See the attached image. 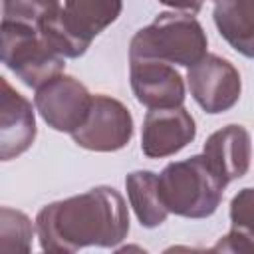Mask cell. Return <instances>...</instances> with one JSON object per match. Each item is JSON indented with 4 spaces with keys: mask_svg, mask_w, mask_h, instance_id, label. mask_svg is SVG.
I'll return each instance as SVG.
<instances>
[{
    "mask_svg": "<svg viewBox=\"0 0 254 254\" xmlns=\"http://www.w3.org/2000/svg\"><path fill=\"white\" fill-rule=\"evenodd\" d=\"M42 250L75 252L85 246L111 248L129 232L123 196L111 187H95L83 194L46 204L36 216Z\"/></svg>",
    "mask_w": 254,
    "mask_h": 254,
    "instance_id": "1",
    "label": "cell"
},
{
    "mask_svg": "<svg viewBox=\"0 0 254 254\" xmlns=\"http://www.w3.org/2000/svg\"><path fill=\"white\" fill-rule=\"evenodd\" d=\"M204 56L206 34L190 14H159L129 44V60H157L190 67Z\"/></svg>",
    "mask_w": 254,
    "mask_h": 254,
    "instance_id": "2",
    "label": "cell"
},
{
    "mask_svg": "<svg viewBox=\"0 0 254 254\" xmlns=\"http://www.w3.org/2000/svg\"><path fill=\"white\" fill-rule=\"evenodd\" d=\"M157 189L165 208L187 218L210 216L224 192V185L212 173L204 155L169 163L157 175Z\"/></svg>",
    "mask_w": 254,
    "mask_h": 254,
    "instance_id": "3",
    "label": "cell"
},
{
    "mask_svg": "<svg viewBox=\"0 0 254 254\" xmlns=\"http://www.w3.org/2000/svg\"><path fill=\"white\" fill-rule=\"evenodd\" d=\"M121 8V0H65L64 8L38 26V32L62 58H79L93 38L117 20Z\"/></svg>",
    "mask_w": 254,
    "mask_h": 254,
    "instance_id": "4",
    "label": "cell"
},
{
    "mask_svg": "<svg viewBox=\"0 0 254 254\" xmlns=\"http://www.w3.org/2000/svg\"><path fill=\"white\" fill-rule=\"evenodd\" d=\"M64 60L38 34L36 28L2 22V62L28 85L42 87L64 71Z\"/></svg>",
    "mask_w": 254,
    "mask_h": 254,
    "instance_id": "5",
    "label": "cell"
},
{
    "mask_svg": "<svg viewBox=\"0 0 254 254\" xmlns=\"http://www.w3.org/2000/svg\"><path fill=\"white\" fill-rule=\"evenodd\" d=\"M34 103L52 129L71 135L85 123L93 95H89L87 87L75 77L60 73L36 89Z\"/></svg>",
    "mask_w": 254,
    "mask_h": 254,
    "instance_id": "6",
    "label": "cell"
},
{
    "mask_svg": "<svg viewBox=\"0 0 254 254\" xmlns=\"http://www.w3.org/2000/svg\"><path fill=\"white\" fill-rule=\"evenodd\" d=\"M187 79L190 95L206 113H222L240 97V73L220 56L206 54L189 67Z\"/></svg>",
    "mask_w": 254,
    "mask_h": 254,
    "instance_id": "7",
    "label": "cell"
},
{
    "mask_svg": "<svg viewBox=\"0 0 254 254\" xmlns=\"http://www.w3.org/2000/svg\"><path fill=\"white\" fill-rule=\"evenodd\" d=\"M133 119L127 107L107 95H95L85 123L71 133L73 141L89 151H117L129 143Z\"/></svg>",
    "mask_w": 254,
    "mask_h": 254,
    "instance_id": "8",
    "label": "cell"
},
{
    "mask_svg": "<svg viewBox=\"0 0 254 254\" xmlns=\"http://www.w3.org/2000/svg\"><path fill=\"white\" fill-rule=\"evenodd\" d=\"M131 87L139 103L149 109L181 107L185 101V83L175 67L157 60H129Z\"/></svg>",
    "mask_w": 254,
    "mask_h": 254,
    "instance_id": "9",
    "label": "cell"
},
{
    "mask_svg": "<svg viewBox=\"0 0 254 254\" xmlns=\"http://www.w3.org/2000/svg\"><path fill=\"white\" fill-rule=\"evenodd\" d=\"M194 119L185 107L151 109L143 121L141 149L149 159L179 153L194 139Z\"/></svg>",
    "mask_w": 254,
    "mask_h": 254,
    "instance_id": "10",
    "label": "cell"
},
{
    "mask_svg": "<svg viewBox=\"0 0 254 254\" xmlns=\"http://www.w3.org/2000/svg\"><path fill=\"white\" fill-rule=\"evenodd\" d=\"M36 119L30 101L20 95L6 77L0 79V157L10 161L32 147Z\"/></svg>",
    "mask_w": 254,
    "mask_h": 254,
    "instance_id": "11",
    "label": "cell"
},
{
    "mask_svg": "<svg viewBox=\"0 0 254 254\" xmlns=\"http://www.w3.org/2000/svg\"><path fill=\"white\" fill-rule=\"evenodd\" d=\"M208 167L226 187L246 175L250 165V135L242 125H226L214 131L202 151Z\"/></svg>",
    "mask_w": 254,
    "mask_h": 254,
    "instance_id": "12",
    "label": "cell"
},
{
    "mask_svg": "<svg viewBox=\"0 0 254 254\" xmlns=\"http://www.w3.org/2000/svg\"><path fill=\"white\" fill-rule=\"evenodd\" d=\"M214 24L236 52L254 58V0H216Z\"/></svg>",
    "mask_w": 254,
    "mask_h": 254,
    "instance_id": "13",
    "label": "cell"
},
{
    "mask_svg": "<svg viewBox=\"0 0 254 254\" xmlns=\"http://www.w3.org/2000/svg\"><path fill=\"white\" fill-rule=\"evenodd\" d=\"M129 202L139 218V222L147 228H155L165 222L169 210L165 208L159 189H157V175L151 171H135L125 179Z\"/></svg>",
    "mask_w": 254,
    "mask_h": 254,
    "instance_id": "14",
    "label": "cell"
},
{
    "mask_svg": "<svg viewBox=\"0 0 254 254\" xmlns=\"http://www.w3.org/2000/svg\"><path fill=\"white\" fill-rule=\"evenodd\" d=\"M230 232L214 252H254V189H242L230 202Z\"/></svg>",
    "mask_w": 254,
    "mask_h": 254,
    "instance_id": "15",
    "label": "cell"
},
{
    "mask_svg": "<svg viewBox=\"0 0 254 254\" xmlns=\"http://www.w3.org/2000/svg\"><path fill=\"white\" fill-rule=\"evenodd\" d=\"M34 226L30 218L10 206H2L0 212V252H30Z\"/></svg>",
    "mask_w": 254,
    "mask_h": 254,
    "instance_id": "16",
    "label": "cell"
},
{
    "mask_svg": "<svg viewBox=\"0 0 254 254\" xmlns=\"http://www.w3.org/2000/svg\"><path fill=\"white\" fill-rule=\"evenodd\" d=\"M60 10V0H2V22L38 26Z\"/></svg>",
    "mask_w": 254,
    "mask_h": 254,
    "instance_id": "17",
    "label": "cell"
},
{
    "mask_svg": "<svg viewBox=\"0 0 254 254\" xmlns=\"http://www.w3.org/2000/svg\"><path fill=\"white\" fill-rule=\"evenodd\" d=\"M161 4H167L171 8H179V10H185L189 14H196L200 8H202V2L204 0H159Z\"/></svg>",
    "mask_w": 254,
    "mask_h": 254,
    "instance_id": "18",
    "label": "cell"
}]
</instances>
